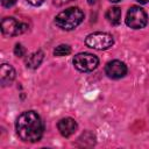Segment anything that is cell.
<instances>
[{"instance_id":"obj_1","label":"cell","mask_w":149,"mask_h":149,"mask_svg":"<svg viewBox=\"0 0 149 149\" xmlns=\"http://www.w3.org/2000/svg\"><path fill=\"white\" fill-rule=\"evenodd\" d=\"M17 136L29 143L38 142L43 135V122L40 115L34 111H26L19 115L15 123Z\"/></svg>"},{"instance_id":"obj_14","label":"cell","mask_w":149,"mask_h":149,"mask_svg":"<svg viewBox=\"0 0 149 149\" xmlns=\"http://www.w3.org/2000/svg\"><path fill=\"white\" fill-rule=\"evenodd\" d=\"M16 1H17V0H1V3H2L3 7L9 8V7L14 6V5L16 3Z\"/></svg>"},{"instance_id":"obj_6","label":"cell","mask_w":149,"mask_h":149,"mask_svg":"<svg viewBox=\"0 0 149 149\" xmlns=\"http://www.w3.org/2000/svg\"><path fill=\"white\" fill-rule=\"evenodd\" d=\"M28 26L14 17H5L1 21V31L5 36H17L24 33Z\"/></svg>"},{"instance_id":"obj_13","label":"cell","mask_w":149,"mask_h":149,"mask_svg":"<svg viewBox=\"0 0 149 149\" xmlns=\"http://www.w3.org/2000/svg\"><path fill=\"white\" fill-rule=\"evenodd\" d=\"M14 54H15V56H17V57H23V56L26 55V49H24V47H23L22 44H20V43L15 44V47H14Z\"/></svg>"},{"instance_id":"obj_19","label":"cell","mask_w":149,"mask_h":149,"mask_svg":"<svg viewBox=\"0 0 149 149\" xmlns=\"http://www.w3.org/2000/svg\"><path fill=\"white\" fill-rule=\"evenodd\" d=\"M111 2H119V1H121V0H109Z\"/></svg>"},{"instance_id":"obj_3","label":"cell","mask_w":149,"mask_h":149,"mask_svg":"<svg viewBox=\"0 0 149 149\" xmlns=\"http://www.w3.org/2000/svg\"><path fill=\"white\" fill-rule=\"evenodd\" d=\"M85 44L91 49L106 50V49H109L114 44V38L111 34L97 31V33H92L86 36Z\"/></svg>"},{"instance_id":"obj_4","label":"cell","mask_w":149,"mask_h":149,"mask_svg":"<svg viewBox=\"0 0 149 149\" xmlns=\"http://www.w3.org/2000/svg\"><path fill=\"white\" fill-rule=\"evenodd\" d=\"M148 23V16L140 6H132L126 16V24L132 29H142Z\"/></svg>"},{"instance_id":"obj_15","label":"cell","mask_w":149,"mask_h":149,"mask_svg":"<svg viewBox=\"0 0 149 149\" xmlns=\"http://www.w3.org/2000/svg\"><path fill=\"white\" fill-rule=\"evenodd\" d=\"M71 1H73V0H52L54 5H55V6H57V7L64 6V5H66V3L71 2Z\"/></svg>"},{"instance_id":"obj_18","label":"cell","mask_w":149,"mask_h":149,"mask_svg":"<svg viewBox=\"0 0 149 149\" xmlns=\"http://www.w3.org/2000/svg\"><path fill=\"white\" fill-rule=\"evenodd\" d=\"M95 1H97V0H87V2H88L90 5H92V3H94Z\"/></svg>"},{"instance_id":"obj_7","label":"cell","mask_w":149,"mask_h":149,"mask_svg":"<svg viewBox=\"0 0 149 149\" xmlns=\"http://www.w3.org/2000/svg\"><path fill=\"white\" fill-rule=\"evenodd\" d=\"M105 73L107 74V77H109L112 79H120V78L126 76L127 66H126V64L123 62L114 59V61H111V62H108L106 64Z\"/></svg>"},{"instance_id":"obj_8","label":"cell","mask_w":149,"mask_h":149,"mask_svg":"<svg viewBox=\"0 0 149 149\" xmlns=\"http://www.w3.org/2000/svg\"><path fill=\"white\" fill-rule=\"evenodd\" d=\"M57 127H58V130L62 134V136L70 137L71 135H73L76 133L78 125H77L76 120L72 118H63L58 121Z\"/></svg>"},{"instance_id":"obj_11","label":"cell","mask_w":149,"mask_h":149,"mask_svg":"<svg viewBox=\"0 0 149 149\" xmlns=\"http://www.w3.org/2000/svg\"><path fill=\"white\" fill-rule=\"evenodd\" d=\"M106 19L112 24H119L121 21V9L118 6L109 7L106 12Z\"/></svg>"},{"instance_id":"obj_16","label":"cell","mask_w":149,"mask_h":149,"mask_svg":"<svg viewBox=\"0 0 149 149\" xmlns=\"http://www.w3.org/2000/svg\"><path fill=\"white\" fill-rule=\"evenodd\" d=\"M31 6H40L44 2V0H27Z\"/></svg>"},{"instance_id":"obj_9","label":"cell","mask_w":149,"mask_h":149,"mask_svg":"<svg viewBox=\"0 0 149 149\" xmlns=\"http://www.w3.org/2000/svg\"><path fill=\"white\" fill-rule=\"evenodd\" d=\"M15 78V70L10 64L3 63L0 66V83L2 86L10 85Z\"/></svg>"},{"instance_id":"obj_5","label":"cell","mask_w":149,"mask_h":149,"mask_svg":"<svg viewBox=\"0 0 149 149\" xmlns=\"http://www.w3.org/2000/svg\"><path fill=\"white\" fill-rule=\"evenodd\" d=\"M73 65L80 72H91L99 65V59L95 55L88 52H79L73 57Z\"/></svg>"},{"instance_id":"obj_2","label":"cell","mask_w":149,"mask_h":149,"mask_svg":"<svg viewBox=\"0 0 149 149\" xmlns=\"http://www.w3.org/2000/svg\"><path fill=\"white\" fill-rule=\"evenodd\" d=\"M84 20V13L79 7H70L55 16V24L63 30L77 28Z\"/></svg>"},{"instance_id":"obj_17","label":"cell","mask_w":149,"mask_h":149,"mask_svg":"<svg viewBox=\"0 0 149 149\" xmlns=\"http://www.w3.org/2000/svg\"><path fill=\"white\" fill-rule=\"evenodd\" d=\"M137 2H140V3H148L149 2V0H136Z\"/></svg>"},{"instance_id":"obj_10","label":"cell","mask_w":149,"mask_h":149,"mask_svg":"<svg viewBox=\"0 0 149 149\" xmlns=\"http://www.w3.org/2000/svg\"><path fill=\"white\" fill-rule=\"evenodd\" d=\"M43 58H44L43 51H42V50H37V51L33 52L31 55H29V56L27 57L26 64H27V66L30 68V69H37V68L41 65Z\"/></svg>"},{"instance_id":"obj_12","label":"cell","mask_w":149,"mask_h":149,"mask_svg":"<svg viewBox=\"0 0 149 149\" xmlns=\"http://www.w3.org/2000/svg\"><path fill=\"white\" fill-rule=\"evenodd\" d=\"M71 54V48L68 44H59L55 48L54 50V55L57 57H63V56H68Z\"/></svg>"}]
</instances>
